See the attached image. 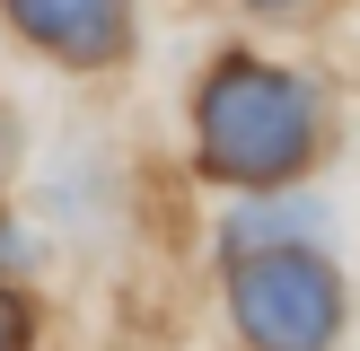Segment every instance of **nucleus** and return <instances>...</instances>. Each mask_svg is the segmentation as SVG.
<instances>
[{"label": "nucleus", "instance_id": "1", "mask_svg": "<svg viewBox=\"0 0 360 351\" xmlns=\"http://www.w3.org/2000/svg\"><path fill=\"white\" fill-rule=\"evenodd\" d=\"M193 158H202V176L246 185V193L290 185L316 158V88L281 62L229 53L193 97Z\"/></svg>", "mask_w": 360, "mask_h": 351}, {"label": "nucleus", "instance_id": "2", "mask_svg": "<svg viewBox=\"0 0 360 351\" xmlns=\"http://www.w3.org/2000/svg\"><path fill=\"white\" fill-rule=\"evenodd\" d=\"M343 307V272L316 246H273L229 263V325L246 351H334Z\"/></svg>", "mask_w": 360, "mask_h": 351}, {"label": "nucleus", "instance_id": "3", "mask_svg": "<svg viewBox=\"0 0 360 351\" xmlns=\"http://www.w3.org/2000/svg\"><path fill=\"white\" fill-rule=\"evenodd\" d=\"M0 18L62 70H115L132 53V0H0Z\"/></svg>", "mask_w": 360, "mask_h": 351}, {"label": "nucleus", "instance_id": "4", "mask_svg": "<svg viewBox=\"0 0 360 351\" xmlns=\"http://www.w3.org/2000/svg\"><path fill=\"white\" fill-rule=\"evenodd\" d=\"M326 237V202H246V211H229L220 220V255L238 263V255H273V246H316Z\"/></svg>", "mask_w": 360, "mask_h": 351}, {"label": "nucleus", "instance_id": "5", "mask_svg": "<svg viewBox=\"0 0 360 351\" xmlns=\"http://www.w3.org/2000/svg\"><path fill=\"white\" fill-rule=\"evenodd\" d=\"M0 351H35V298L0 281Z\"/></svg>", "mask_w": 360, "mask_h": 351}, {"label": "nucleus", "instance_id": "6", "mask_svg": "<svg viewBox=\"0 0 360 351\" xmlns=\"http://www.w3.org/2000/svg\"><path fill=\"white\" fill-rule=\"evenodd\" d=\"M27 263V228H18V211H0V281Z\"/></svg>", "mask_w": 360, "mask_h": 351}, {"label": "nucleus", "instance_id": "7", "mask_svg": "<svg viewBox=\"0 0 360 351\" xmlns=\"http://www.w3.org/2000/svg\"><path fill=\"white\" fill-rule=\"evenodd\" d=\"M246 9H290V0H246Z\"/></svg>", "mask_w": 360, "mask_h": 351}]
</instances>
